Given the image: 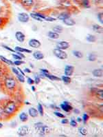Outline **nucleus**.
<instances>
[{
    "label": "nucleus",
    "mask_w": 103,
    "mask_h": 137,
    "mask_svg": "<svg viewBox=\"0 0 103 137\" xmlns=\"http://www.w3.org/2000/svg\"><path fill=\"white\" fill-rule=\"evenodd\" d=\"M3 110H4V112H5L6 114L10 115L14 114L17 110L16 104L13 101H9L4 107Z\"/></svg>",
    "instance_id": "1"
},
{
    "label": "nucleus",
    "mask_w": 103,
    "mask_h": 137,
    "mask_svg": "<svg viewBox=\"0 0 103 137\" xmlns=\"http://www.w3.org/2000/svg\"><path fill=\"white\" fill-rule=\"evenodd\" d=\"M16 81L13 77H7L4 80V86L8 90H13L16 87Z\"/></svg>",
    "instance_id": "2"
},
{
    "label": "nucleus",
    "mask_w": 103,
    "mask_h": 137,
    "mask_svg": "<svg viewBox=\"0 0 103 137\" xmlns=\"http://www.w3.org/2000/svg\"><path fill=\"white\" fill-rule=\"evenodd\" d=\"M53 53H54V54L56 57L60 59H62V60L66 59L68 58V54L65 51H63V50L58 49V48H55V49H54Z\"/></svg>",
    "instance_id": "3"
},
{
    "label": "nucleus",
    "mask_w": 103,
    "mask_h": 137,
    "mask_svg": "<svg viewBox=\"0 0 103 137\" xmlns=\"http://www.w3.org/2000/svg\"><path fill=\"white\" fill-rule=\"evenodd\" d=\"M29 132V128L27 125H24V126H21L18 129L17 133L19 135L20 137H24L26 136Z\"/></svg>",
    "instance_id": "4"
},
{
    "label": "nucleus",
    "mask_w": 103,
    "mask_h": 137,
    "mask_svg": "<svg viewBox=\"0 0 103 137\" xmlns=\"http://www.w3.org/2000/svg\"><path fill=\"white\" fill-rule=\"evenodd\" d=\"M60 106H61V108L66 112H69L73 110V107L70 105L69 103L67 102V101H64L63 103H62Z\"/></svg>",
    "instance_id": "5"
},
{
    "label": "nucleus",
    "mask_w": 103,
    "mask_h": 137,
    "mask_svg": "<svg viewBox=\"0 0 103 137\" xmlns=\"http://www.w3.org/2000/svg\"><path fill=\"white\" fill-rule=\"evenodd\" d=\"M29 19H30L29 15L26 13H19V14L18 15V19H19V21L21 22H23V23L28 22L29 21Z\"/></svg>",
    "instance_id": "6"
},
{
    "label": "nucleus",
    "mask_w": 103,
    "mask_h": 137,
    "mask_svg": "<svg viewBox=\"0 0 103 137\" xmlns=\"http://www.w3.org/2000/svg\"><path fill=\"white\" fill-rule=\"evenodd\" d=\"M29 46L33 48H38L41 46V42L35 39H31L28 42Z\"/></svg>",
    "instance_id": "7"
},
{
    "label": "nucleus",
    "mask_w": 103,
    "mask_h": 137,
    "mask_svg": "<svg viewBox=\"0 0 103 137\" xmlns=\"http://www.w3.org/2000/svg\"><path fill=\"white\" fill-rule=\"evenodd\" d=\"M74 66H69V65H68L66 66L65 68V75L66 76H71L73 73H74Z\"/></svg>",
    "instance_id": "8"
},
{
    "label": "nucleus",
    "mask_w": 103,
    "mask_h": 137,
    "mask_svg": "<svg viewBox=\"0 0 103 137\" xmlns=\"http://www.w3.org/2000/svg\"><path fill=\"white\" fill-rule=\"evenodd\" d=\"M37 132H39V134H40L41 136H43V135H45V134H48L49 132H50V128H49L48 126L43 125Z\"/></svg>",
    "instance_id": "9"
},
{
    "label": "nucleus",
    "mask_w": 103,
    "mask_h": 137,
    "mask_svg": "<svg viewBox=\"0 0 103 137\" xmlns=\"http://www.w3.org/2000/svg\"><path fill=\"white\" fill-rule=\"evenodd\" d=\"M69 47V44L68 42H65V41L58 42L56 44V48L61 49V50H66Z\"/></svg>",
    "instance_id": "10"
},
{
    "label": "nucleus",
    "mask_w": 103,
    "mask_h": 137,
    "mask_svg": "<svg viewBox=\"0 0 103 137\" xmlns=\"http://www.w3.org/2000/svg\"><path fill=\"white\" fill-rule=\"evenodd\" d=\"M15 37H16L17 40L18 41V42H23L25 41V37H26V36L22 32H21V31H17V32L15 33Z\"/></svg>",
    "instance_id": "11"
},
{
    "label": "nucleus",
    "mask_w": 103,
    "mask_h": 137,
    "mask_svg": "<svg viewBox=\"0 0 103 137\" xmlns=\"http://www.w3.org/2000/svg\"><path fill=\"white\" fill-rule=\"evenodd\" d=\"M21 3L25 7H31L34 4V0H21Z\"/></svg>",
    "instance_id": "12"
},
{
    "label": "nucleus",
    "mask_w": 103,
    "mask_h": 137,
    "mask_svg": "<svg viewBox=\"0 0 103 137\" xmlns=\"http://www.w3.org/2000/svg\"><path fill=\"white\" fill-rule=\"evenodd\" d=\"M28 112H29L30 116L31 117H33V118L36 117V116H38V114H39L38 110H36L35 108H30L29 110H28Z\"/></svg>",
    "instance_id": "13"
},
{
    "label": "nucleus",
    "mask_w": 103,
    "mask_h": 137,
    "mask_svg": "<svg viewBox=\"0 0 103 137\" xmlns=\"http://www.w3.org/2000/svg\"><path fill=\"white\" fill-rule=\"evenodd\" d=\"M33 56H34V57L36 59H37V60H41V59H43L44 58L43 54L40 51L34 52V54H33Z\"/></svg>",
    "instance_id": "14"
},
{
    "label": "nucleus",
    "mask_w": 103,
    "mask_h": 137,
    "mask_svg": "<svg viewBox=\"0 0 103 137\" xmlns=\"http://www.w3.org/2000/svg\"><path fill=\"white\" fill-rule=\"evenodd\" d=\"M92 74L94 77H103V70L102 69H96V70H93Z\"/></svg>",
    "instance_id": "15"
},
{
    "label": "nucleus",
    "mask_w": 103,
    "mask_h": 137,
    "mask_svg": "<svg viewBox=\"0 0 103 137\" xmlns=\"http://www.w3.org/2000/svg\"><path fill=\"white\" fill-rule=\"evenodd\" d=\"M63 23H64L65 25H67V26H74V25H75V23H76L75 21L73 20V19H70V17L63 20Z\"/></svg>",
    "instance_id": "16"
},
{
    "label": "nucleus",
    "mask_w": 103,
    "mask_h": 137,
    "mask_svg": "<svg viewBox=\"0 0 103 137\" xmlns=\"http://www.w3.org/2000/svg\"><path fill=\"white\" fill-rule=\"evenodd\" d=\"M15 50L16 52H27V53H31L32 52V50H28L26 48H21V47H19V46L15 47Z\"/></svg>",
    "instance_id": "17"
},
{
    "label": "nucleus",
    "mask_w": 103,
    "mask_h": 137,
    "mask_svg": "<svg viewBox=\"0 0 103 137\" xmlns=\"http://www.w3.org/2000/svg\"><path fill=\"white\" fill-rule=\"evenodd\" d=\"M70 17V15L68 13H63L61 14H60L58 17V19H60V20H65V19H68V18H69Z\"/></svg>",
    "instance_id": "18"
},
{
    "label": "nucleus",
    "mask_w": 103,
    "mask_h": 137,
    "mask_svg": "<svg viewBox=\"0 0 103 137\" xmlns=\"http://www.w3.org/2000/svg\"><path fill=\"white\" fill-rule=\"evenodd\" d=\"M93 30L95 31V32H96L97 33H99V34H100V33H102V32H103V27L99 26V25H98V24H95V25H93Z\"/></svg>",
    "instance_id": "19"
},
{
    "label": "nucleus",
    "mask_w": 103,
    "mask_h": 137,
    "mask_svg": "<svg viewBox=\"0 0 103 137\" xmlns=\"http://www.w3.org/2000/svg\"><path fill=\"white\" fill-rule=\"evenodd\" d=\"M19 119L22 122H26L28 119V116L27 115L26 112H21L19 114Z\"/></svg>",
    "instance_id": "20"
},
{
    "label": "nucleus",
    "mask_w": 103,
    "mask_h": 137,
    "mask_svg": "<svg viewBox=\"0 0 103 137\" xmlns=\"http://www.w3.org/2000/svg\"><path fill=\"white\" fill-rule=\"evenodd\" d=\"M48 37L52 39H56L59 37V35L58 33H56L55 32H48Z\"/></svg>",
    "instance_id": "21"
},
{
    "label": "nucleus",
    "mask_w": 103,
    "mask_h": 137,
    "mask_svg": "<svg viewBox=\"0 0 103 137\" xmlns=\"http://www.w3.org/2000/svg\"><path fill=\"white\" fill-rule=\"evenodd\" d=\"M0 59H1V61H2L3 62L6 63V64H8V65H10V66H13V65H14V63H13L12 61L8 59H6V57H3V56H1V55H0Z\"/></svg>",
    "instance_id": "22"
},
{
    "label": "nucleus",
    "mask_w": 103,
    "mask_h": 137,
    "mask_svg": "<svg viewBox=\"0 0 103 137\" xmlns=\"http://www.w3.org/2000/svg\"><path fill=\"white\" fill-rule=\"evenodd\" d=\"M95 91H96V92H95V94H96V95L99 99H101V100H103V90H98L95 88Z\"/></svg>",
    "instance_id": "23"
},
{
    "label": "nucleus",
    "mask_w": 103,
    "mask_h": 137,
    "mask_svg": "<svg viewBox=\"0 0 103 137\" xmlns=\"http://www.w3.org/2000/svg\"><path fill=\"white\" fill-rule=\"evenodd\" d=\"M45 77H48L49 79H51L52 81H61V78H59L58 77H56V76H54V75H50V74H45Z\"/></svg>",
    "instance_id": "24"
},
{
    "label": "nucleus",
    "mask_w": 103,
    "mask_h": 137,
    "mask_svg": "<svg viewBox=\"0 0 103 137\" xmlns=\"http://www.w3.org/2000/svg\"><path fill=\"white\" fill-rule=\"evenodd\" d=\"M61 80L64 82L66 84H68V83H71V78L69 77L68 76H66V75H64V76H62L61 77Z\"/></svg>",
    "instance_id": "25"
},
{
    "label": "nucleus",
    "mask_w": 103,
    "mask_h": 137,
    "mask_svg": "<svg viewBox=\"0 0 103 137\" xmlns=\"http://www.w3.org/2000/svg\"><path fill=\"white\" fill-rule=\"evenodd\" d=\"M87 42H91V43L95 42H96V37L92 35H88L87 37Z\"/></svg>",
    "instance_id": "26"
},
{
    "label": "nucleus",
    "mask_w": 103,
    "mask_h": 137,
    "mask_svg": "<svg viewBox=\"0 0 103 137\" xmlns=\"http://www.w3.org/2000/svg\"><path fill=\"white\" fill-rule=\"evenodd\" d=\"M30 17H32V19L37 20V21H39V22H43V19H42L41 18H40V17L36 15V13H31V14H30Z\"/></svg>",
    "instance_id": "27"
},
{
    "label": "nucleus",
    "mask_w": 103,
    "mask_h": 137,
    "mask_svg": "<svg viewBox=\"0 0 103 137\" xmlns=\"http://www.w3.org/2000/svg\"><path fill=\"white\" fill-rule=\"evenodd\" d=\"M81 2L83 3V6L86 8H90V3H89V0H82Z\"/></svg>",
    "instance_id": "28"
},
{
    "label": "nucleus",
    "mask_w": 103,
    "mask_h": 137,
    "mask_svg": "<svg viewBox=\"0 0 103 137\" xmlns=\"http://www.w3.org/2000/svg\"><path fill=\"white\" fill-rule=\"evenodd\" d=\"M72 53L74 54V56L76 58H78V59H81V58L83 57V54L81 53L80 51H78V50H74L72 52Z\"/></svg>",
    "instance_id": "29"
},
{
    "label": "nucleus",
    "mask_w": 103,
    "mask_h": 137,
    "mask_svg": "<svg viewBox=\"0 0 103 137\" xmlns=\"http://www.w3.org/2000/svg\"><path fill=\"white\" fill-rule=\"evenodd\" d=\"M53 30L56 33H60L63 31V28L61 26H56L53 28Z\"/></svg>",
    "instance_id": "30"
},
{
    "label": "nucleus",
    "mask_w": 103,
    "mask_h": 137,
    "mask_svg": "<svg viewBox=\"0 0 103 137\" xmlns=\"http://www.w3.org/2000/svg\"><path fill=\"white\" fill-rule=\"evenodd\" d=\"M87 58H88L89 61H95L96 59V55L93 54V53H91L88 55Z\"/></svg>",
    "instance_id": "31"
},
{
    "label": "nucleus",
    "mask_w": 103,
    "mask_h": 137,
    "mask_svg": "<svg viewBox=\"0 0 103 137\" xmlns=\"http://www.w3.org/2000/svg\"><path fill=\"white\" fill-rule=\"evenodd\" d=\"M38 112L41 116H43V114H44V111H43V106L41 103H39L38 104Z\"/></svg>",
    "instance_id": "32"
},
{
    "label": "nucleus",
    "mask_w": 103,
    "mask_h": 137,
    "mask_svg": "<svg viewBox=\"0 0 103 137\" xmlns=\"http://www.w3.org/2000/svg\"><path fill=\"white\" fill-rule=\"evenodd\" d=\"M78 130H79V132H80L82 135H83V136H86L87 134V130L86 128H80L78 129Z\"/></svg>",
    "instance_id": "33"
},
{
    "label": "nucleus",
    "mask_w": 103,
    "mask_h": 137,
    "mask_svg": "<svg viewBox=\"0 0 103 137\" xmlns=\"http://www.w3.org/2000/svg\"><path fill=\"white\" fill-rule=\"evenodd\" d=\"M17 77L18 80L21 83H24V82H25V78H24V76L22 75V74H19L17 75Z\"/></svg>",
    "instance_id": "34"
},
{
    "label": "nucleus",
    "mask_w": 103,
    "mask_h": 137,
    "mask_svg": "<svg viewBox=\"0 0 103 137\" xmlns=\"http://www.w3.org/2000/svg\"><path fill=\"white\" fill-rule=\"evenodd\" d=\"M43 125V124L42 123H41V122H39V123H35V124H34V128H35L36 130V131L39 130V129L41 128Z\"/></svg>",
    "instance_id": "35"
},
{
    "label": "nucleus",
    "mask_w": 103,
    "mask_h": 137,
    "mask_svg": "<svg viewBox=\"0 0 103 137\" xmlns=\"http://www.w3.org/2000/svg\"><path fill=\"white\" fill-rule=\"evenodd\" d=\"M89 118V116H88L87 114H84L83 116V119L84 123H86Z\"/></svg>",
    "instance_id": "36"
},
{
    "label": "nucleus",
    "mask_w": 103,
    "mask_h": 137,
    "mask_svg": "<svg viewBox=\"0 0 103 137\" xmlns=\"http://www.w3.org/2000/svg\"><path fill=\"white\" fill-rule=\"evenodd\" d=\"M54 114L56 116H57L58 117H60V118H65V115L61 114V113H60V112H54Z\"/></svg>",
    "instance_id": "37"
},
{
    "label": "nucleus",
    "mask_w": 103,
    "mask_h": 137,
    "mask_svg": "<svg viewBox=\"0 0 103 137\" xmlns=\"http://www.w3.org/2000/svg\"><path fill=\"white\" fill-rule=\"evenodd\" d=\"M14 63V65H15V66H20V65H21V64H23L24 62L23 61H20V60H17L15 61V62H13Z\"/></svg>",
    "instance_id": "38"
},
{
    "label": "nucleus",
    "mask_w": 103,
    "mask_h": 137,
    "mask_svg": "<svg viewBox=\"0 0 103 137\" xmlns=\"http://www.w3.org/2000/svg\"><path fill=\"white\" fill-rule=\"evenodd\" d=\"M5 114V112H4V110H3V108L2 107H1L0 106V119H1L2 117L3 116V114Z\"/></svg>",
    "instance_id": "39"
},
{
    "label": "nucleus",
    "mask_w": 103,
    "mask_h": 137,
    "mask_svg": "<svg viewBox=\"0 0 103 137\" xmlns=\"http://www.w3.org/2000/svg\"><path fill=\"white\" fill-rule=\"evenodd\" d=\"M69 124H70V125L71 126H72V127H76L77 126V123H76V121H74V120H71V121L69 122Z\"/></svg>",
    "instance_id": "40"
},
{
    "label": "nucleus",
    "mask_w": 103,
    "mask_h": 137,
    "mask_svg": "<svg viewBox=\"0 0 103 137\" xmlns=\"http://www.w3.org/2000/svg\"><path fill=\"white\" fill-rule=\"evenodd\" d=\"M13 57L16 60H21L22 59V57H21L19 55H18L17 54H13Z\"/></svg>",
    "instance_id": "41"
},
{
    "label": "nucleus",
    "mask_w": 103,
    "mask_h": 137,
    "mask_svg": "<svg viewBox=\"0 0 103 137\" xmlns=\"http://www.w3.org/2000/svg\"><path fill=\"white\" fill-rule=\"evenodd\" d=\"M45 21H48V22H54L56 20L55 18H53V17H45Z\"/></svg>",
    "instance_id": "42"
},
{
    "label": "nucleus",
    "mask_w": 103,
    "mask_h": 137,
    "mask_svg": "<svg viewBox=\"0 0 103 137\" xmlns=\"http://www.w3.org/2000/svg\"><path fill=\"white\" fill-rule=\"evenodd\" d=\"M98 19H99V21H100V22L102 23H103V13H100L99 14H98Z\"/></svg>",
    "instance_id": "43"
},
{
    "label": "nucleus",
    "mask_w": 103,
    "mask_h": 137,
    "mask_svg": "<svg viewBox=\"0 0 103 137\" xmlns=\"http://www.w3.org/2000/svg\"><path fill=\"white\" fill-rule=\"evenodd\" d=\"M27 81H28V83H29V84H30V85H32V84H33L34 83V80L32 79H31L30 77H28V79H27Z\"/></svg>",
    "instance_id": "44"
},
{
    "label": "nucleus",
    "mask_w": 103,
    "mask_h": 137,
    "mask_svg": "<svg viewBox=\"0 0 103 137\" xmlns=\"http://www.w3.org/2000/svg\"><path fill=\"white\" fill-rule=\"evenodd\" d=\"M3 47L5 48V49H6V50H9V51H10V52H16L15 50H13L12 48H9L8 46H3Z\"/></svg>",
    "instance_id": "45"
},
{
    "label": "nucleus",
    "mask_w": 103,
    "mask_h": 137,
    "mask_svg": "<svg viewBox=\"0 0 103 137\" xmlns=\"http://www.w3.org/2000/svg\"><path fill=\"white\" fill-rule=\"evenodd\" d=\"M12 70H13V73H15L16 75H17V74H19V70H17V69H16V68H12Z\"/></svg>",
    "instance_id": "46"
},
{
    "label": "nucleus",
    "mask_w": 103,
    "mask_h": 137,
    "mask_svg": "<svg viewBox=\"0 0 103 137\" xmlns=\"http://www.w3.org/2000/svg\"><path fill=\"white\" fill-rule=\"evenodd\" d=\"M41 71L42 73L44 74V76H45V74H49V71L48 70H45V69H41Z\"/></svg>",
    "instance_id": "47"
},
{
    "label": "nucleus",
    "mask_w": 103,
    "mask_h": 137,
    "mask_svg": "<svg viewBox=\"0 0 103 137\" xmlns=\"http://www.w3.org/2000/svg\"><path fill=\"white\" fill-rule=\"evenodd\" d=\"M40 81H41V79H40V78L39 77H36L35 79H34V82L36 84H39L40 83Z\"/></svg>",
    "instance_id": "48"
},
{
    "label": "nucleus",
    "mask_w": 103,
    "mask_h": 137,
    "mask_svg": "<svg viewBox=\"0 0 103 137\" xmlns=\"http://www.w3.org/2000/svg\"><path fill=\"white\" fill-rule=\"evenodd\" d=\"M68 122H69L68 119H67V118H63V119H62L61 123L62 124H68Z\"/></svg>",
    "instance_id": "49"
},
{
    "label": "nucleus",
    "mask_w": 103,
    "mask_h": 137,
    "mask_svg": "<svg viewBox=\"0 0 103 137\" xmlns=\"http://www.w3.org/2000/svg\"><path fill=\"white\" fill-rule=\"evenodd\" d=\"M93 1L96 4H100V3H103V0H93Z\"/></svg>",
    "instance_id": "50"
},
{
    "label": "nucleus",
    "mask_w": 103,
    "mask_h": 137,
    "mask_svg": "<svg viewBox=\"0 0 103 137\" xmlns=\"http://www.w3.org/2000/svg\"><path fill=\"white\" fill-rule=\"evenodd\" d=\"M24 72H27V73H30V72H31V70H30L29 68H25V69H24Z\"/></svg>",
    "instance_id": "51"
},
{
    "label": "nucleus",
    "mask_w": 103,
    "mask_h": 137,
    "mask_svg": "<svg viewBox=\"0 0 103 137\" xmlns=\"http://www.w3.org/2000/svg\"><path fill=\"white\" fill-rule=\"evenodd\" d=\"M17 70H19V71L20 72H21V74H22V75H23V76H24V77H25V73H24V72H23L22 70H21V69H20V68H17Z\"/></svg>",
    "instance_id": "52"
},
{
    "label": "nucleus",
    "mask_w": 103,
    "mask_h": 137,
    "mask_svg": "<svg viewBox=\"0 0 103 137\" xmlns=\"http://www.w3.org/2000/svg\"><path fill=\"white\" fill-rule=\"evenodd\" d=\"M74 113H76V114H79V113H80V111H79L78 109H75V110H74Z\"/></svg>",
    "instance_id": "53"
},
{
    "label": "nucleus",
    "mask_w": 103,
    "mask_h": 137,
    "mask_svg": "<svg viewBox=\"0 0 103 137\" xmlns=\"http://www.w3.org/2000/svg\"><path fill=\"white\" fill-rule=\"evenodd\" d=\"M2 76V70H1V68H0V77Z\"/></svg>",
    "instance_id": "54"
},
{
    "label": "nucleus",
    "mask_w": 103,
    "mask_h": 137,
    "mask_svg": "<svg viewBox=\"0 0 103 137\" xmlns=\"http://www.w3.org/2000/svg\"><path fill=\"white\" fill-rule=\"evenodd\" d=\"M2 23H3V19H1V18H0V26L1 25Z\"/></svg>",
    "instance_id": "55"
},
{
    "label": "nucleus",
    "mask_w": 103,
    "mask_h": 137,
    "mask_svg": "<svg viewBox=\"0 0 103 137\" xmlns=\"http://www.w3.org/2000/svg\"><path fill=\"white\" fill-rule=\"evenodd\" d=\"M32 91H35L36 89H35V88H34V86H32Z\"/></svg>",
    "instance_id": "56"
},
{
    "label": "nucleus",
    "mask_w": 103,
    "mask_h": 137,
    "mask_svg": "<svg viewBox=\"0 0 103 137\" xmlns=\"http://www.w3.org/2000/svg\"><path fill=\"white\" fill-rule=\"evenodd\" d=\"M77 121H78V122H81V118H80V117H78V118H77Z\"/></svg>",
    "instance_id": "57"
},
{
    "label": "nucleus",
    "mask_w": 103,
    "mask_h": 137,
    "mask_svg": "<svg viewBox=\"0 0 103 137\" xmlns=\"http://www.w3.org/2000/svg\"><path fill=\"white\" fill-rule=\"evenodd\" d=\"M2 127H3V124L1 123H0V128H1Z\"/></svg>",
    "instance_id": "58"
},
{
    "label": "nucleus",
    "mask_w": 103,
    "mask_h": 137,
    "mask_svg": "<svg viewBox=\"0 0 103 137\" xmlns=\"http://www.w3.org/2000/svg\"><path fill=\"white\" fill-rule=\"evenodd\" d=\"M60 137H66V136H65V135H60Z\"/></svg>",
    "instance_id": "59"
},
{
    "label": "nucleus",
    "mask_w": 103,
    "mask_h": 137,
    "mask_svg": "<svg viewBox=\"0 0 103 137\" xmlns=\"http://www.w3.org/2000/svg\"><path fill=\"white\" fill-rule=\"evenodd\" d=\"M75 1H81L82 0H75Z\"/></svg>",
    "instance_id": "60"
},
{
    "label": "nucleus",
    "mask_w": 103,
    "mask_h": 137,
    "mask_svg": "<svg viewBox=\"0 0 103 137\" xmlns=\"http://www.w3.org/2000/svg\"><path fill=\"white\" fill-rule=\"evenodd\" d=\"M26 104H27V105H28V104H30V103H28V102H26Z\"/></svg>",
    "instance_id": "61"
}]
</instances>
